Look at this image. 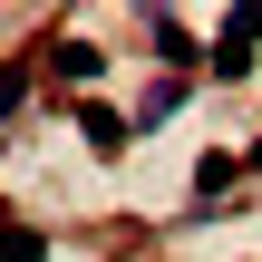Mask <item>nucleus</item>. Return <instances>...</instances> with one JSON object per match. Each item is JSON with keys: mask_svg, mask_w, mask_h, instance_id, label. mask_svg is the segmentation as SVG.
I'll return each mask as SVG.
<instances>
[{"mask_svg": "<svg viewBox=\"0 0 262 262\" xmlns=\"http://www.w3.org/2000/svg\"><path fill=\"white\" fill-rule=\"evenodd\" d=\"M253 49H262V0H243V10H224V39H214L204 68H214L224 88H243V78H253Z\"/></svg>", "mask_w": 262, "mask_h": 262, "instance_id": "nucleus-1", "label": "nucleus"}, {"mask_svg": "<svg viewBox=\"0 0 262 262\" xmlns=\"http://www.w3.org/2000/svg\"><path fill=\"white\" fill-rule=\"evenodd\" d=\"M146 49L165 58V78H185V68H204V58H214V49H194V29H185L175 10H146Z\"/></svg>", "mask_w": 262, "mask_h": 262, "instance_id": "nucleus-2", "label": "nucleus"}, {"mask_svg": "<svg viewBox=\"0 0 262 262\" xmlns=\"http://www.w3.org/2000/svg\"><path fill=\"white\" fill-rule=\"evenodd\" d=\"M49 78H58V88H97V78H107V49H97V39H49Z\"/></svg>", "mask_w": 262, "mask_h": 262, "instance_id": "nucleus-3", "label": "nucleus"}, {"mask_svg": "<svg viewBox=\"0 0 262 262\" xmlns=\"http://www.w3.org/2000/svg\"><path fill=\"white\" fill-rule=\"evenodd\" d=\"M78 136H88V156H126V136H136V117H117L107 97H78Z\"/></svg>", "mask_w": 262, "mask_h": 262, "instance_id": "nucleus-4", "label": "nucleus"}, {"mask_svg": "<svg viewBox=\"0 0 262 262\" xmlns=\"http://www.w3.org/2000/svg\"><path fill=\"white\" fill-rule=\"evenodd\" d=\"M233 175H253V165H243L233 146H214V156H194V204H224V194H233Z\"/></svg>", "mask_w": 262, "mask_h": 262, "instance_id": "nucleus-5", "label": "nucleus"}, {"mask_svg": "<svg viewBox=\"0 0 262 262\" xmlns=\"http://www.w3.org/2000/svg\"><path fill=\"white\" fill-rule=\"evenodd\" d=\"M175 107H185V78H156V88H146V97H136L126 117H136V136H146V126H165Z\"/></svg>", "mask_w": 262, "mask_h": 262, "instance_id": "nucleus-6", "label": "nucleus"}, {"mask_svg": "<svg viewBox=\"0 0 262 262\" xmlns=\"http://www.w3.org/2000/svg\"><path fill=\"white\" fill-rule=\"evenodd\" d=\"M0 262H49V233H39V224H10V233H0Z\"/></svg>", "mask_w": 262, "mask_h": 262, "instance_id": "nucleus-7", "label": "nucleus"}, {"mask_svg": "<svg viewBox=\"0 0 262 262\" xmlns=\"http://www.w3.org/2000/svg\"><path fill=\"white\" fill-rule=\"evenodd\" d=\"M19 107H29V68H10V78H0V126H19Z\"/></svg>", "mask_w": 262, "mask_h": 262, "instance_id": "nucleus-8", "label": "nucleus"}, {"mask_svg": "<svg viewBox=\"0 0 262 262\" xmlns=\"http://www.w3.org/2000/svg\"><path fill=\"white\" fill-rule=\"evenodd\" d=\"M243 165H253V175H262V136H253V146H243Z\"/></svg>", "mask_w": 262, "mask_h": 262, "instance_id": "nucleus-9", "label": "nucleus"}]
</instances>
